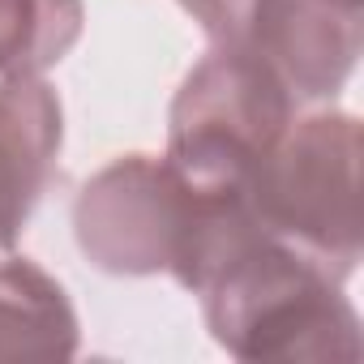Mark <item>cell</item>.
I'll return each mask as SVG.
<instances>
[{
  "instance_id": "obj_2",
  "label": "cell",
  "mask_w": 364,
  "mask_h": 364,
  "mask_svg": "<svg viewBox=\"0 0 364 364\" xmlns=\"http://www.w3.org/2000/svg\"><path fill=\"white\" fill-rule=\"evenodd\" d=\"M360 120L351 112H296L274 150L257 163L245 206L262 232L351 279L360 262Z\"/></svg>"
},
{
  "instance_id": "obj_6",
  "label": "cell",
  "mask_w": 364,
  "mask_h": 364,
  "mask_svg": "<svg viewBox=\"0 0 364 364\" xmlns=\"http://www.w3.org/2000/svg\"><path fill=\"white\" fill-rule=\"evenodd\" d=\"M65 141L60 95L43 77L0 82V253H9L39 210Z\"/></svg>"
},
{
  "instance_id": "obj_8",
  "label": "cell",
  "mask_w": 364,
  "mask_h": 364,
  "mask_svg": "<svg viewBox=\"0 0 364 364\" xmlns=\"http://www.w3.org/2000/svg\"><path fill=\"white\" fill-rule=\"evenodd\" d=\"M86 31L82 0H0V82L43 77Z\"/></svg>"
},
{
  "instance_id": "obj_3",
  "label": "cell",
  "mask_w": 364,
  "mask_h": 364,
  "mask_svg": "<svg viewBox=\"0 0 364 364\" xmlns=\"http://www.w3.org/2000/svg\"><path fill=\"white\" fill-rule=\"evenodd\" d=\"M287 86L245 48L210 39L167 116V163L202 193L245 198L257 163L296 120Z\"/></svg>"
},
{
  "instance_id": "obj_1",
  "label": "cell",
  "mask_w": 364,
  "mask_h": 364,
  "mask_svg": "<svg viewBox=\"0 0 364 364\" xmlns=\"http://www.w3.org/2000/svg\"><path fill=\"white\" fill-rule=\"evenodd\" d=\"M193 296L215 343L236 360H360V313L343 279L262 228L245 232Z\"/></svg>"
},
{
  "instance_id": "obj_7",
  "label": "cell",
  "mask_w": 364,
  "mask_h": 364,
  "mask_svg": "<svg viewBox=\"0 0 364 364\" xmlns=\"http://www.w3.org/2000/svg\"><path fill=\"white\" fill-rule=\"evenodd\" d=\"M77 343L69 291L39 262L0 253V360H73Z\"/></svg>"
},
{
  "instance_id": "obj_5",
  "label": "cell",
  "mask_w": 364,
  "mask_h": 364,
  "mask_svg": "<svg viewBox=\"0 0 364 364\" xmlns=\"http://www.w3.org/2000/svg\"><path fill=\"white\" fill-rule=\"evenodd\" d=\"M193 18L210 39L257 56L296 107L334 103L360 65L364 0H210Z\"/></svg>"
},
{
  "instance_id": "obj_4",
  "label": "cell",
  "mask_w": 364,
  "mask_h": 364,
  "mask_svg": "<svg viewBox=\"0 0 364 364\" xmlns=\"http://www.w3.org/2000/svg\"><path fill=\"white\" fill-rule=\"evenodd\" d=\"M202 193L159 154H120L99 167L73 202L82 257L120 279L176 274L193 245Z\"/></svg>"
},
{
  "instance_id": "obj_9",
  "label": "cell",
  "mask_w": 364,
  "mask_h": 364,
  "mask_svg": "<svg viewBox=\"0 0 364 364\" xmlns=\"http://www.w3.org/2000/svg\"><path fill=\"white\" fill-rule=\"evenodd\" d=\"M180 5H185L189 14H198V9H206V5H210V0H180Z\"/></svg>"
}]
</instances>
